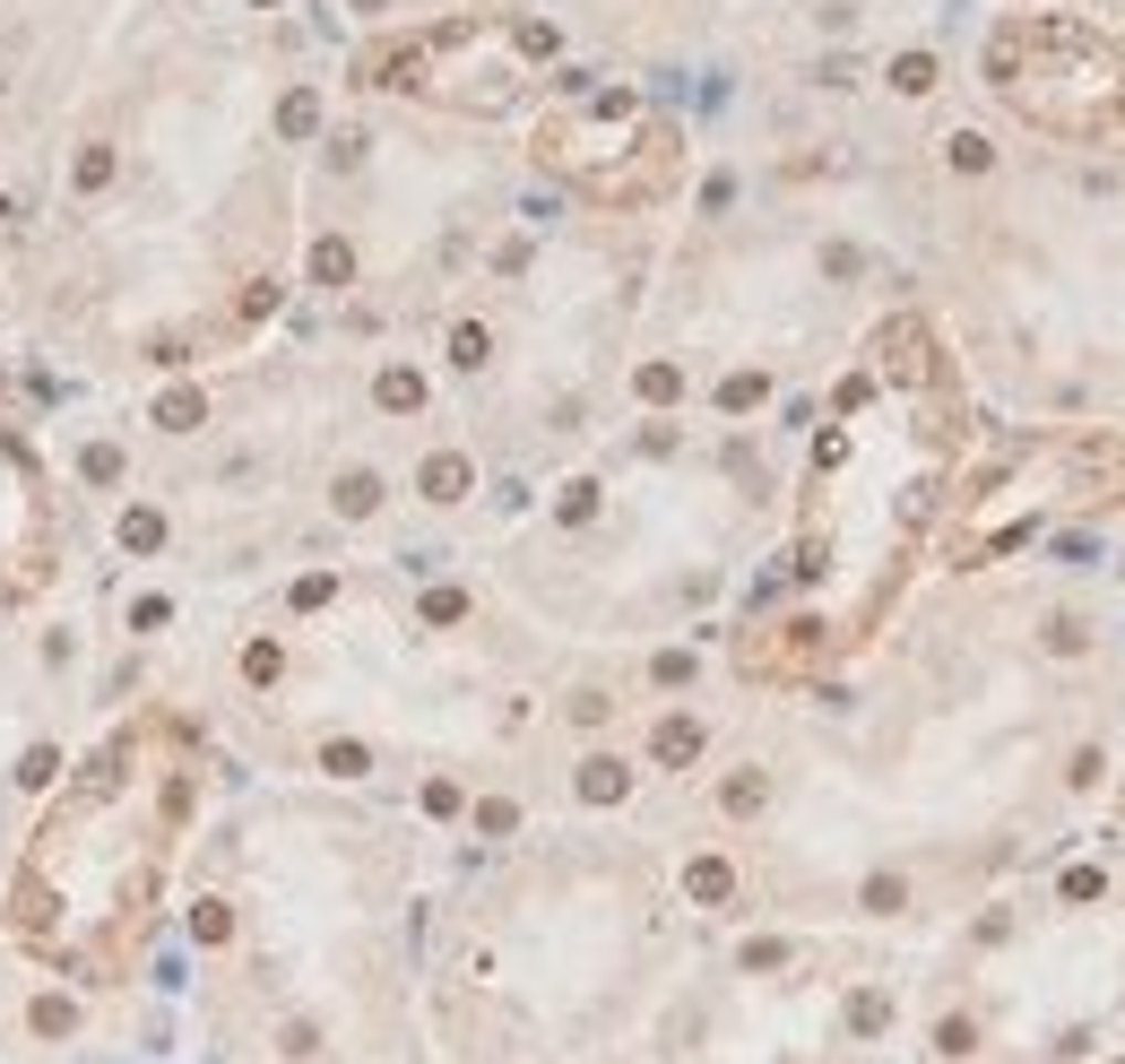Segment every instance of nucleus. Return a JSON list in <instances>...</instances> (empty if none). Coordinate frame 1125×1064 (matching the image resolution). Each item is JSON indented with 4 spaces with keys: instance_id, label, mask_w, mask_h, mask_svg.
Here are the masks:
<instances>
[{
    "instance_id": "nucleus-20",
    "label": "nucleus",
    "mask_w": 1125,
    "mask_h": 1064,
    "mask_svg": "<svg viewBox=\"0 0 1125 1064\" xmlns=\"http://www.w3.org/2000/svg\"><path fill=\"white\" fill-rule=\"evenodd\" d=\"M892 87H910V96H926V87H935V61H926V52H910V61L892 70Z\"/></svg>"
},
{
    "instance_id": "nucleus-8",
    "label": "nucleus",
    "mask_w": 1125,
    "mask_h": 1064,
    "mask_svg": "<svg viewBox=\"0 0 1125 1064\" xmlns=\"http://www.w3.org/2000/svg\"><path fill=\"white\" fill-rule=\"evenodd\" d=\"M122 546H130V555H156V546H165V510H122Z\"/></svg>"
},
{
    "instance_id": "nucleus-27",
    "label": "nucleus",
    "mask_w": 1125,
    "mask_h": 1064,
    "mask_svg": "<svg viewBox=\"0 0 1125 1064\" xmlns=\"http://www.w3.org/2000/svg\"><path fill=\"white\" fill-rule=\"evenodd\" d=\"M87 476H96V485H113V476H122V451H104V442H96V451H87Z\"/></svg>"
},
{
    "instance_id": "nucleus-13",
    "label": "nucleus",
    "mask_w": 1125,
    "mask_h": 1064,
    "mask_svg": "<svg viewBox=\"0 0 1125 1064\" xmlns=\"http://www.w3.org/2000/svg\"><path fill=\"white\" fill-rule=\"evenodd\" d=\"M381 407H424V381H416L408 364H390V372H381Z\"/></svg>"
},
{
    "instance_id": "nucleus-18",
    "label": "nucleus",
    "mask_w": 1125,
    "mask_h": 1064,
    "mask_svg": "<svg viewBox=\"0 0 1125 1064\" xmlns=\"http://www.w3.org/2000/svg\"><path fill=\"white\" fill-rule=\"evenodd\" d=\"M18 779H27V788H52V779H61V754H52V745H35V754L18 761Z\"/></svg>"
},
{
    "instance_id": "nucleus-17",
    "label": "nucleus",
    "mask_w": 1125,
    "mask_h": 1064,
    "mask_svg": "<svg viewBox=\"0 0 1125 1064\" xmlns=\"http://www.w3.org/2000/svg\"><path fill=\"white\" fill-rule=\"evenodd\" d=\"M320 770H329V779H364V770H372V754H364V745H329V754H320Z\"/></svg>"
},
{
    "instance_id": "nucleus-5",
    "label": "nucleus",
    "mask_w": 1125,
    "mask_h": 1064,
    "mask_svg": "<svg viewBox=\"0 0 1125 1064\" xmlns=\"http://www.w3.org/2000/svg\"><path fill=\"white\" fill-rule=\"evenodd\" d=\"M684 892H693L702 909H711V900H727V892H736V874H727V857H693V865H684Z\"/></svg>"
},
{
    "instance_id": "nucleus-2",
    "label": "nucleus",
    "mask_w": 1125,
    "mask_h": 1064,
    "mask_svg": "<svg viewBox=\"0 0 1125 1064\" xmlns=\"http://www.w3.org/2000/svg\"><path fill=\"white\" fill-rule=\"evenodd\" d=\"M987 70L1039 130H1065V139L1125 130V52L1082 35L1074 18H1013L987 44Z\"/></svg>"
},
{
    "instance_id": "nucleus-28",
    "label": "nucleus",
    "mask_w": 1125,
    "mask_h": 1064,
    "mask_svg": "<svg viewBox=\"0 0 1125 1064\" xmlns=\"http://www.w3.org/2000/svg\"><path fill=\"white\" fill-rule=\"evenodd\" d=\"M0 217H9V200H0Z\"/></svg>"
},
{
    "instance_id": "nucleus-26",
    "label": "nucleus",
    "mask_w": 1125,
    "mask_h": 1064,
    "mask_svg": "<svg viewBox=\"0 0 1125 1064\" xmlns=\"http://www.w3.org/2000/svg\"><path fill=\"white\" fill-rule=\"evenodd\" d=\"M953 165H961V173H987V139H970V130H961V139H953Z\"/></svg>"
},
{
    "instance_id": "nucleus-15",
    "label": "nucleus",
    "mask_w": 1125,
    "mask_h": 1064,
    "mask_svg": "<svg viewBox=\"0 0 1125 1064\" xmlns=\"http://www.w3.org/2000/svg\"><path fill=\"white\" fill-rule=\"evenodd\" d=\"M35 1030H44V1039H61V1030H70V1021H78V1004H70V995H35Z\"/></svg>"
},
{
    "instance_id": "nucleus-22",
    "label": "nucleus",
    "mask_w": 1125,
    "mask_h": 1064,
    "mask_svg": "<svg viewBox=\"0 0 1125 1064\" xmlns=\"http://www.w3.org/2000/svg\"><path fill=\"white\" fill-rule=\"evenodd\" d=\"M460 614H467L460 589H433V598H424V623H460Z\"/></svg>"
},
{
    "instance_id": "nucleus-3",
    "label": "nucleus",
    "mask_w": 1125,
    "mask_h": 1064,
    "mask_svg": "<svg viewBox=\"0 0 1125 1064\" xmlns=\"http://www.w3.org/2000/svg\"><path fill=\"white\" fill-rule=\"evenodd\" d=\"M44 571H52V555H44V467L0 424V598L35 589Z\"/></svg>"
},
{
    "instance_id": "nucleus-14",
    "label": "nucleus",
    "mask_w": 1125,
    "mask_h": 1064,
    "mask_svg": "<svg viewBox=\"0 0 1125 1064\" xmlns=\"http://www.w3.org/2000/svg\"><path fill=\"white\" fill-rule=\"evenodd\" d=\"M191 935H200V944H225V935H234V909H225V900H200V909H191Z\"/></svg>"
},
{
    "instance_id": "nucleus-1",
    "label": "nucleus",
    "mask_w": 1125,
    "mask_h": 1064,
    "mask_svg": "<svg viewBox=\"0 0 1125 1064\" xmlns=\"http://www.w3.org/2000/svg\"><path fill=\"white\" fill-rule=\"evenodd\" d=\"M148 745V727H122L78 761L70 797L9 883V935L70 978H113L130 961L165 883V849L191 813V770L156 761Z\"/></svg>"
},
{
    "instance_id": "nucleus-16",
    "label": "nucleus",
    "mask_w": 1125,
    "mask_h": 1064,
    "mask_svg": "<svg viewBox=\"0 0 1125 1064\" xmlns=\"http://www.w3.org/2000/svg\"><path fill=\"white\" fill-rule=\"evenodd\" d=\"M485 347H494V338H485V329H476V320H460V329H451V364H467V372H476V364H485Z\"/></svg>"
},
{
    "instance_id": "nucleus-6",
    "label": "nucleus",
    "mask_w": 1125,
    "mask_h": 1064,
    "mask_svg": "<svg viewBox=\"0 0 1125 1064\" xmlns=\"http://www.w3.org/2000/svg\"><path fill=\"white\" fill-rule=\"evenodd\" d=\"M424 494H433V503H460V494H467V459L460 451L424 459Z\"/></svg>"
},
{
    "instance_id": "nucleus-9",
    "label": "nucleus",
    "mask_w": 1125,
    "mask_h": 1064,
    "mask_svg": "<svg viewBox=\"0 0 1125 1064\" xmlns=\"http://www.w3.org/2000/svg\"><path fill=\"white\" fill-rule=\"evenodd\" d=\"M338 510H347V519H372V510H381V476H338Z\"/></svg>"
},
{
    "instance_id": "nucleus-10",
    "label": "nucleus",
    "mask_w": 1125,
    "mask_h": 1064,
    "mask_svg": "<svg viewBox=\"0 0 1125 1064\" xmlns=\"http://www.w3.org/2000/svg\"><path fill=\"white\" fill-rule=\"evenodd\" d=\"M650 745H659V761H693V754H702V727H693V718H666Z\"/></svg>"
},
{
    "instance_id": "nucleus-4",
    "label": "nucleus",
    "mask_w": 1125,
    "mask_h": 1064,
    "mask_svg": "<svg viewBox=\"0 0 1125 1064\" xmlns=\"http://www.w3.org/2000/svg\"><path fill=\"white\" fill-rule=\"evenodd\" d=\"M623 788H632V770H623V761H580V797H589V805H614V797H623Z\"/></svg>"
},
{
    "instance_id": "nucleus-23",
    "label": "nucleus",
    "mask_w": 1125,
    "mask_h": 1064,
    "mask_svg": "<svg viewBox=\"0 0 1125 1064\" xmlns=\"http://www.w3.org/2000/svg\"><path fill=\"white\" fill-rule=\"evenodd\" d=\"M243 675H252V684H269V675H277V641H252V650H243Z\"/></svg>"
},
{
    "instance_id": "nucleus-19",
    "label": "nucleus",
    "mask_w": 1125,
    "mask_h": 1064,
    "mask_svg": "<svg viewBox=\"0 0 1125 1064\" xmlns=\"http://www.w3.org/2000/svg\"><path fill=\"white\" fill-rule=\"evenodd\" d=\"M675 390H684L675 364H641V399H675Z\"/></svg>"
},
{
    "instance_id": "nucleus-11",
    "label": "nucleus",
    "mask_w": 1125,
    "mask_h": 1064,
    "mask_svg": "<svg viewBox=\"0 0 1125 1064\" xmlns=\"http://www.w3.org/2000/svg\"><path fill=\"white\" fill-rule=\"evenodd\" d=\"M277 130H286V139H312V130H320V104H312V87H295V96L277 104Z\"/></svg>"
},
{
    "instance_id": "nucleus-24",
    "label": "nucleus",
    "mask_w": 1125,
    "mask_h": 1064,
    "mask_svg": "<svg viewBox=\"0 0 1125 1064\" xmlns=\"http://www.w3.org/2000/svg\"><path fill=\"white\" fill-rule=\"evenodd\" d=\"M935 1047H944V1056H970L978 1030H970V1021H944V1030H935Z\"/></svg>"
},
{
    "instance_id": "nucleus-21",
    "label": "nucleus",
    "mask_w": 1125,
    "mask_h": 1064,
    "mask_svg": "<svg viewBox=\"0 0 1125 1064\" xmlns=\"http://www.w3.org/2000/svg\"><path fill=\"white\" fill-rule=\"evenodd\" d=\"M113 182V148H87L78 156V191H104Z\"/></svg>"
},
{
    "instance_id": "nucleus-7",
    "label": "nucleus",
    "mask_w": 1125,
    "mask_h": 1064,
    "mask_svg": "<svg viewBox=\"0 0 1125 1064\" xmlns=\"http://www.w3.org/2000/svg\"><path fill=\"white\" fill-rule=\"evenodd\" d=\"M312 277H320V286H347V277H356V252H347L338 234H320V243H312Z\"/></svg>"
},
{
    "instance_id": "nucleus-25",
    "label": "nucleus",
    "mask_w": 1125,
    "mask_h": 1064,
    "mask_svg": "<svg viewBox=\"0 0 1125 1064\" xmlns=\"http://www.w3.org/2000/svg\"><path fill=\"white\" fill-rule=\"evenodd\" d=\"M718 805H727V813H754V805H763V779H727V797H718Z\"/></svg>"
},
{
    "instance_id": "nucleus-12",
    "label": "nucleus",
    "mask_w": 1125,
    "mask_h": 1064,
    "mask_svg": "<svg viewBox=\"0 0 1125 1064\" xmlns=\"http://www.w3.org/2000/svg\"><path fill=\"white\" fill-rule=\"evenodd\" d=\"M156 424H165V433H191V424H200V390H165V399H156Z\"/></svg>"
}]
</instances>
